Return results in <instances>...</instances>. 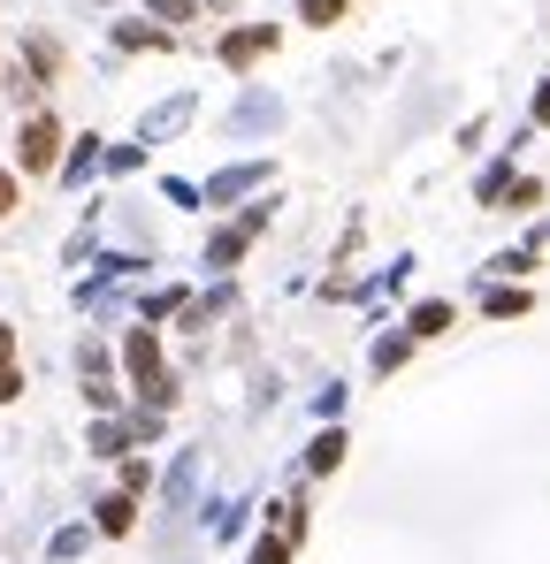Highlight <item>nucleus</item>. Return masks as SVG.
I'll return each mask as SVG.
<instances>
[{"mask_svg": "<svg viewBox=\"0 0 550 564\" xmlns=\"http://www.w3.org/2000/svg\"><path fill=\"white\" fill-rule=\"evenodd\" d=\"M15 160H23L31 176H46V168L61 160V123H54V115H31L23 138H15Z\"/></svg>", "mask_w": 550, "mask_h": 564, "instance_id": "1", "label": "nucleus"}, {"mask_svg": "<svg viewBox=\"0 0 550 564\" xmlns=\"http://www.w3.org/2000/svg\"><path fill=\"white\" fill-rule=\"evenodd\" d=\"M260 229H268V199H260V206H252L245 222H229V229H222V237L206 245V268H237V260H245V245H252Z\"/></svg>", "mask_w": 550, "mask_h": 564, "instance_id": "2", "label": "nucleus"}, {"mask_svg": "<svg viewBox=\"0 0 550 564\" xmlns=\"http://www.w3.org/2000/svg\"><path fill=\"white\" fill-rule=\"evenodd\" d=\"M260 54H276V23H245V31L222 38V61H229V69H252Z\"/></svg>", "mask_w": 550, "mask_h": 564, "instance_id": "3", "label": "nucleus"}, {"mask_svg": "<svg viewBox=\"0 0 550 564\" xmlns=\"http://www.w3.org/2000/svg\"><path fill=\"white\" fill-rule=\"evenodd\" d=\"M252 183H268V160H245V168H222V176H214V183H206L199 199H206V206H229V199H237V191H252Z\"/></svg>", "mask_w": 550, "mask_h": 564, "instance_id": "4", "label": "nucleus"}, {"mask_svg": "<svg viewBox=\"0 0 550 564\" xmlns=\"http://www.w3.org/2000/svg\"><path fill=\"white\" fill-rule=\"evenodd\" d=\"M138 527V496H108L100 504V534H131Z\"/></svg>", "mask_w": 550, "mask_h": 564, "instance_id": "5", "label": "nucleus"}, {"mask_svg": "<svg viewBox=\"0 0 550 564\" xmlns=\"http://www.w3.org/2000/svg\"><path fill=\"white\" fill-rule=\"evenodd\" d=\"M444 328H451V305L444 297H420L413 305V336H444Z\"/></svg>", "mask_w": 550, "mask_h": 564, "instance_id": "6", "label": "nucleus"}, {"mask_svg": "<svg viewBox=\"0 0 550 564\" xmlns=\"http://www.w3.org/2000/svg\"><path fill=\"white\" fill-rule=\"evenodd\" d=\"M183 123H191V100H169L161 115H146V145H154V138H169V131H183Z\"/></svg>", "mask_w": 550, "mask_h": 564, "instance_id": "7", "label": "nucleus"}, {"mask_svg": "<svg viewBox=\"0 0 550 564\" xmlns=\"http://www.w3.org/2000/svg\"><path fill=\"white\" fill-rule=\"evenodd\" d=\"M306 465H314V473H337V465H345V435L329 427V435H322V442L306 450Z\"/></svg>", "mask_w": 550, "mask_h": 564, "instance_id": "8", "label": "nucleus"}, {"mask_svg": "<svg viewBox=\"0 0 550 564\" xmlns=\"http://www.w3.org/2000/svg\"><path fill=\"white\" fill-rule=\"evenodd\" d=\"M92 168H100V138H85L77 153H69V160H61V183H85Z\"/></svg>", "mask_w": 550, "mask_h": 564, "instance_id": "9", "label": "nucleus"}, {"mask_svg": "<svg viewBox=\"0 0 550 564\" xmlns=\"http://www.w3.org/2000/svg\"><path fill=\"white\" fill-rule=\"evenodd\" d=\"M268 123H276V100H260V92H252V100L237 108V131H268Z\"/></svg>", "mask_w": 550, "mask_h": 564, "instance_id": "10", "label": "nucleus"}, {"mask_svg": "<svg viewBox=\"0 0 550 564\" xmlns=\"http://www.w3.org/2000/svg\"><path fill=\"white\" fill-rule=\"evenodd\" d=\"M513 313H528V290H490V320H513Z\"/></svg>", "mask_w": 550, "mask_h": 564, "instance_id": "11", "label": "nucleus"}, {"mask_svg": "<svg viewBox=\"0 0 550 564\" xmlns=\"http://www.w3.org/2000/svg\"><path fill=\"white\" fill-rule=\"evenodd\" d=\"M299 15H306V23H322V31H329V23H345V0H299Z\"/></svg>", "mask_w": 550, "mask_h": 564, "instance_id": "12", "label": "nucleus"}, {"mask_svg": "<svg viewBox=\"0 0 550 564\" xmlns=\"http://www.w3.org/2000/svg\"><path fill=\"white\" fill-rule=\"evenodd\" d=\"M505 183H513V160H497V168L482 176V206H497V199H505Z\"/></svg>", "mask_w": 550, "mask_h": 564, "instance_id": "13", "label": "nucleus"}, {"mask_svg": "<svg viewBox=\"0 0 550 564\" xmlns=\"http://www.w3.org/2000/svg\"><path fill=\"white\" fill-rule=\"evenodd\" d=\"M405 351H413V343H405V336H382V343H374V366H382V374H390V366H405Z\"/></svg>", "mask_w": 550, "mask_h": 564, "instance_id": "14", "label": "nucleus"}, {"mask_svg": "<svg viewBox=\"0 0 550 564\" xmlns=\"http://www.w3.org/2000/svg\"><path fill=\"white\" fill-rule=\"evenodd\" d=\"M115 38H123V46H169V31H146V23H123Z\"/></svg>", "mask_w": 550, "mask_h": 564, "instance_id": "15", "label": "nucleus"}, {"mask_svg": "<svg viewBox=\"0 0 550 564\" xmlns=\"http://www.w3.org/2000/svg\"><path fill=\"white\" fill-rule=\"evenodd\" d=\"M146 8H154L161 23H191V8H199V0H146Z\"/></svg>", "mask_w": 550, "mask_h": 564, "instance_id": "16", "label": "nucleus"}, {"mask_svg": "<svg viewBox=\"0 0 550 564\" xmlns=\"http://www.w3.org/2000/svg\"><path fill=\"white\" fill-rule=\"evenodd\" d=\"M15 397H23V374H15V366H0V405H15Z\"/></svg>", "mask_w": 550, "mask_h": 564, "instance_id": "17", "label": "nucleus"}, {"mask_svg": "<svg viewBox=\"0 0 550 564\" xmlns=\"http://www.w3.org/2000/svg\"><path fill=\"white\" fill-rule=\"evenodd\" d=\"M291 557V542H260V550H252V564H283Z\"/></svg>", "mask_w": 550, "mask_h": 564, "instance_id": "18", "label": "nucleus"}, {"mask_svg": "<svg viewBox=\"0 0 550 564\" xmlns=\"http://www.w3.org/2000/svg\"><path fill=\"white\" fill-rule=\"evenodd\" d=\"M0 366H15V328L0 320Z\"/></svg>", "mask_w": 550, "mask_h": 564, "instance_id": "19", "label": "nucleus"}, {"mask_svg": "<svg viewBox=\"0 0 550 564\" xmlns=\"http://www.w3.org/2000/svg\"><path fill=\"white\" fill-rule=\"evenodd\" d=\"M0 214H15V176L0 168Z\"/></svg>", "mask_w": 550, "mask_h": 564, "instance_id": "20", "label": "nucleus"}, {"mask_svg": "<svg viewBox=\"0 0 550 564\" xmlns=\"http://www.w3.org/2000/svg\"><path fill=\"white\" fill-rule=\"evenodd\" d=\"M536 123H543V131H550V84H543V92H536Z\"/></svg>", "mask_w": 550, "mask_h": 564, "instance_id": "21", "label": "nucleus"}]
</instances>
